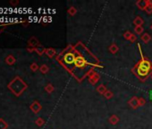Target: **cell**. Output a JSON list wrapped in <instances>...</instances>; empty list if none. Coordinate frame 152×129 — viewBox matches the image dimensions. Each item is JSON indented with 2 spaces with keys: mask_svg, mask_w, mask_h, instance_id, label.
Returning a JSON list of instances; mask_svg holds the SVG:
<instances>
[{
  "mask_svg": "<svg viewBox=\"0 0 152 129\" xmlns=\"http://www.w3.org/2000/svg\"><path fill=\"white\" fill-rule=\"evenodd\" d=\"M145 12H146L148 14H152V1H150V0H149V5H148V7L146 8Z\"/></svg>",
  "mask_w": 152,
  "mask_h": 129,
  "instance_id": "cell-25",
  "label": "cell"
},
{
  "mask_svg": "<svg viewBox=\"0 0 152 129\" xmlns=\"http://www.w3.org/2000/svg\"><path fill=\"white\" fill-rule=\"evenodd\" d=\"M35 124L37 125L38 126H42L45 124V120L42 117H38L37 119L35 120Z\"/></svg>",
  "mask_w": 152,
  "mask_h": 129,
  "instance_id": "cell-24",
  "label": "cell"
},
{
  "mask_svg": "<svg viewBox=\"0 0 152 129\" xmlns=\"http://www.w3.org/2000/svg\"><path fill=\"white\" fill-rule=\"evenodd\" d=\"M97 67L95 64H91V63H89L87 61V59L85 58V56L83 54L80 53L79 50L76 49V58H75V61H74V68H73V71H72L71 75H74V73L76 72V71H80L82 72L84 71L85 69H87V67Z\"/></svg>",
  "mask_w": 152,
  "mask_h": 129,
  "instance_id": "cell-3",
  "label": "cell"
},
{
  "mask_svg": "<svg viewBox=\"0 0 152 129\" xmlns=\"http://www.w3.org/2000/svg\"><path fill=\"white\" fill-rule=\"evenodd\" d=\"M143 32H144V28L142 26H135L134 27V32L138 35H142Z\"/></svg>",
  "mask_w": 152,
  "mask_h": 129,
  "instance_id": "cell-20",
  "label": "cell"
},
{
  "mask_svg": "<svg viewBox=\"0 0 152 129\" xmlns=\"http://www.w3.org/2000/svg\"><path fill=\"white\" fill-rule=\"evenodd\" d=\"M10 5H14V6H15V5H19V1L18 0H11L10 2Z\"/></svg>",
  "mask_w": 152,
  "mask_h": 129,
  "instance_id": "cell-29",
  "label": "cell"
},
{
  "mask_svg": "<svg viewBox=\"0 0 152 129\" xmlns=\"http://www.w3.org/2000/svg\"><path fill=\"white\" fill-rule=\"evenodd\" d=\"M128 105L132 108L136 109L140 107L139 105V98L137 96H132L129 100H128Z\"/></svg>",
  "mask_w": 152,
  "mask_h": 129,
  "instance_id": "cell-5",
  "label": "cell"
},
{
  "mask_svg": "<svg viewBox=\"0 0 152 129\" xmlns=\"http://www.w3.org/2000/svg\"><path fill=\"white\" fill-rule=\"evenodd\" d=\"M5 61L8 66H13V64H14L16 62V58L13 56V55H8V56L5 58Z\"/></svg>",
  "mask_w": 152,
  "mask_h": 129,
  "instance_id": "cell-10",
  "label": "cell"
},
{
  "mask_svg": "<svg viewBox=\"0 0 152 129\" xmlns=\"http://www.w3.org/2000/svg\"><path fill=\"white\" fill-rule=\"evenodd\" d=\"M138 48L140 54V59L132 68V73L140 82H144L152 75V62L149 58L143 56L140 44H138Z\"/></svg>",
  "mask_w": 152,
  "mask_h": 129,
  "instance_id": "cell-1",
  "label": "cell"
},
{
  "mask_svg": "<svg viewBox=\"0 0 152 129\" xmlns=\"http://www.w3.org/2000/svg\"><path fill=\"white\" fill-rule=\"evenodd\" d=\"M104 97L106 99H112L114 97V93H113L112 91H110V90H107L106 93H105V94H104Z\"/></svg>",
  "mask_w": 152,
  "mask_h": 129,
  "instance_id": "cell-22",
  "label": "cell"
},
{
  "mask_svg": "<svg viewBox=\"0 0 152 129\" xmlns=\"http://www.w3.org/2000/svg\"><path fill=\"white\" fill-rule=\"evenodd\" d=\"M140 40L142 42H144L146 44H148L150 40H151V36L148 33V32H144L141 36H140Z\"/></svg>",
  "mask_w": 152,
  "mask_h": 129,
  "instance_id": "cell-13",
  "label": "cell"
},
{
  "mask_svg": "<svg viewBox=\"0 0 152 129\" xmlns=\"http://www.w3.org/2000/svg\"><path fill=\"white\" fill-rule=\"evenodd\" d=\"M135 4H136L137 7L140 9V10L145 11L146 8L149 5V0H138Z\"/></svg>",
  "mask_w": 152,
  "mask_h": 129,
  "instance_id": "cell-7",
  "label": "cell"
},
{
  "mask_svg": "<svg viewBox=\"0 0 152 129\" xmlns=\"http://www.w3.org/2000/svg\"><path fill=\"white\" fill-rule=\"evenodd\" d=\"M45 91H47L48 93H52L54 91H55V86H54L52 84H48L46 86H45Z\"/></svg>",
  "mask_w": 152,
  "mask_h": 129,
  "instance_id": "cell-17",
  "label": "cell"
},
{
  "mask_svg": "<svg viewBox=\"0 0 152 129\" xmlns=\"http://www.w3.org/2000/svg\"><path fill=\"white\" fill-rule=\"evenodd\" d=\"M146 104V99L144 98H139V105L140 107H142V106H144Z\"/></svg>",
  "mask_w": 152,
  "mask_h": 129,
  "instance_id": "cell-27",
  "label": "cell"
},
{
  "mask_svg": "<svg viewBox=\"0 0 152 129\" xmlns=\"http://www.w3.org/2000/svg\"><path fill=\"white\" fill-rule=\"evenodd\" d=\"M0 32H1V24H0Z\"/></svg>",
  "mask_w": 152,
  "mask_h": 129,
  "instance_id": "cell-32",
  "label": "cell"
},
{
  "mask_svg": "<svg viewBox=\"0 0 152 129\" xmlns=\"http://www.w3.org/2000/svg\"><path fill=\"white\" fill-rule=\"evenodd\" d=\"M119 121H120V118L116 115H111L108 118V122L113 126L117 125L119 123Z\"/></svg>",
  "mask_w": 152,
  "mask_h": 129,
  "instance_id": "cell-9",
  "label": "cell"
},
{
  "mask_svg": "<svg viewBox=\"0 0 152 129\" xmlns=\"http://www.w3.org/2000/svg\"><path fill=\"white\" fill-rule=\"evenodd\" d=\"M45 54H46L49 58H53L57 55V50L53 48H48V49H46V52H45Z\"/></svg>",
  "mask_w": 152,
  "mask_h": 129,
  "instance_id": "cell-11",
  "label": "cell"
},
{
  "mask_svg": "<svg viewBox=\"0 0 152 129\" xmlns=\"http://www.w3.org/2000/svg\"><path fill=\"white\" fill-rule=\"evenodd\" d=\"M40 71L41 73H43V75H46V73H48L49 72V67L47 66V64H42V66L40 67Z\"/></svg>",
  "mask_w": 152,
  "mask_h": 129,
  "instance_id": "cell-18",
  "label": "cell"
},
{
  "mask_svg": "<svg viewBox=\"0 0 152 129\" xmlns=\"http://www.w3.org/2000/svg\"><path fill=\"white\" fill-rule=\"evenodd\" d=\"M35 52L38 55H40V56H42V55L46 52V48H44L42 45H40L39 47L35 48Z\"/></svg>",
  "mask_w": 152,
  "mask_h": 129,
  "instance_id": "cell-16",
  "label": "cell"
},
{
  "mask_svg": "<svg viewBox=\"0 0 152 129\" xmlns=\"http://www.w3.org/2000/svg\"><path fill=\"white\" fill-rule=\"evenodd\" d=\"M132 35V33L130 31H126V32L123 33V38L126 40H129Z\"/></svg>",
  "mask_w": 152,
  "mask_h": 129,
  "instance_id": "cell-26",
  "label": "cell"
},
{
  "mask_svg": "<svg viewBox=\"0 0 152 129\" xmlns=\"http://www.w3.org/2000/svg\"><path fill=\"white\" fill-rule=\"evenodd\" d=\"M26 49H27V51L30 52V53H32V52L35 51V49H34V48H31V47H28Z\"/></svg>",
  "mask_w": 152,
  "mask_h": 129,
  "instance_id": "cell-30",
  "label": "cell"
},
{
  "mask_svg": "<svg viewBox=\"0 0 152 129\" xmlns=\"http://www.w3.org/2000/svg\"><path fill=\"white\" fill-rule=\"evenodd\" d=\"M7 88L10 90L16 97H19L24 93V91L27 90L28 85H27L26 82L20 76H16L9 82L7 85Z\"/></svg>",
  "mask_w": 152,
  "mask_h": 129,
  "instance_id": "cell-2",
  "label": "cell"
},
{
  "mask_svg": "<svg viewBox=\"0 0 152 129\" xmlns=\"http://www.w3.org/2000/svg\"><path fill=\"white\" fill-rule=\"evenodd\" d=\"M149 28H150V29H151V30H152V23H151V24H150V26H149Z\"/></svg>",
  "mask_w": 152,
  "mask_h": 129,
  "instance_id": "cell-31",
  "label": "cell"
},
{
  "mask_svg": "<svg viewBox=\"0 0 152 129\" xmlns=\"http://www.w3.org/2000/svg\"><path fill=\"white\" fill-rule=\"evenodd\" d=\"M144 23V21L140 16H136L133 20V24L135 26H142V24Z\"/></svg>",
  "mask_w": 152,
  "mask_h": 129,
  "instance_id": "cell-14",
  "label": "cell"
},
{
  "mask_svg": "<svg viewBox=\"0 0 152 129\" xmlns=\"http://www.w3.org/2000/svg\"><path fill=\"white\" fill-rule=\"evenodd\" d=\"M68 14H70L71 16H74L77 14V8L75 6H71L68 10H67Z\"/></svg>",
  "mask_w": 152,
  "mask_h": 129,
  "instance_id": "cell-19",
  "label": "cell"
},
{
  "mask_svg": "<svg viewBox=\"0 0 152 129\" xmlns=\"http://www.w3.org/2000/svg\"><path fill=\"white\" fill-rule=\"evenodd\" d=\"M151 79H152V75H151Z\"/></svg>",
  "mask_w": 152,
  "mask_h": 129,
  "instance_id": "cell-33",
  "label": "cell"
},
{
  "mask_svg": "<svg viewBox=\"0 0 152 129\" xmlns=\"http://www.w3.org/2000/svg\"><path fill=\"white\" fill-rule=\"evenodd\" d=\"M129 41L132 42V43H134L135 41H137V36H136L135 34L132 33V35L131 36V38H130V40H129Z\"/></svg>",
  "mask_w": 152,
  "mask_h": 129,
  "instance_id": "cell-28",
  "label": "cell"
},
{
  "mask_svg": "<svg viewBox=\"0 0 152 129\" xmlns=\"http://www.w3.org/2000/svg\"><path fill=\"white\" fill-rule=\"evenodd\" d=\"M88 80H89V84H91V85H96L97 82L100 80V75L97 73V75H93V76H91V77H89Z\"/></svg>",
  "mask_w": 152,
  "mask_h": 129,
  "instance_id": "cell-8",
  "label": "cell"
},
{
  "mask_svg": "<svg viewBox=\"0 0 152 129\" xmlns=\"http://www.w3.org/2000/svg\"><path fill=\"white\" fill-rule=\"evenodd\" d=\"M108 50H109V52L111 54L115 55L116 53L119 51V47L115 43H112V44H110V46L108 47Z\"/></svg>",
  "mask_w": 152,
  "mask_h": 129,
  "instance_id": "cell-12",
  "label": "cell"
},
{
  "mask_svg": "<svg viewBox=\"0 0 152 129\" xmlns=\"http://www.w3.org/2000/svg\"><path fill=\"white\" fill-rule=\"evenodd\" d=\"M96 91H97V93H100V94L104 95V94H105V93H106V91H107V89H106V85H104V84H100V85H98V86L97 87Z\"/></svg>",
  "mask_w": 152,
  "mask_h": 129,
  "instance_id": "cell-15",
  "label": "cell"
},
{
  "mask_svg": "<svg viewBox=\"0 0 152 129\" xmlns=\"http://www.w3.org/2000/svg\"><path fill=\"white\" fill-rule=\"evenodd\" d=\"M40 45V41H39V40L36 38L35 36H32V37H31V38L29 39V40H28V46L29 47H31V48H37V47H39V46Z\"/></svg>",
  "mask_w": 152,
  "mask_h": 129,
  "instance_id": "cell-6",
  "label": "cell"
},
{
  "mask_svg": "<svg viewBox=\"0 0 152 129\" xmlns=\"http://www.w3.org/2000/svg\"><path fill=\"white\" fill-rule=\"evenodd\" d=\"M30 108H31V110L33 113L38 114L40 111V110L42 109V106H41V104L39 102L38 100H35V101H33V102L31 104Z\"/></svg>",
  "mask_w": 152,
  "mask_h": 129,
  "instance_id": "cell-4",
  "label": "cell"
},
{
  "mask_svg": "<svg viewBox=\"0 0 152 129\" xmlns=\"http://www.w3.org/2000/svg\"><path fill=\"white\" fill-rule=\"evenodd\" d=\"M30 69L32 72H37L38 70H40V67L38 66L37 63H32L31 66H30Z\"/></svg>",
  "mask_w": 152,
  "mask_h": 129,
  "instance_id": "cell-23",
  "label": "cell"
},
{
  "mask_svg": "<svg viewBox=\"0 0 152 129\" xmlns=\"http://www.w3.org/2000/svg\"><path fill=\"white\" fill-rule=\"evenodd\" d=\"M9 126L8 123L3 118H0V129H7Z\"/></svg>",
  "mask_w": 152,
  "mask_h": 129,
  "instance_id": "cell-21",
  "label": "cell"
}]
</instances>
